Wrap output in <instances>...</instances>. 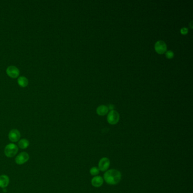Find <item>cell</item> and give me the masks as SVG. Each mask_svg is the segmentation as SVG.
Returning a JSON list of instances; mask_svg holds the SVG:
<instances>
[{"label":"cell","mask_w":193,"mask_h":193,"mask_svg":"<svg viewBox=\"0 0 193 193\" xmlns=\"http://www.w3.org/2000/svg\"><path fill=\"white\" fill-rule=\"evenodd\" d=\"M104 180L110 185H115L119 183L121 180V173L114 169L106 171L104 174Z\"/></svg>","instance_id":"1"},{"label":"cell","mask_w":193,"mask_h":193,"mask_svg":"<svg viewBox=\"0 0 193 193\" xmlns=\"http://www.w3.org/2000/svg\"><path fill=\"white\" fill-rule=\"evenodd\" d=\"M18 151V147L14 143H10L7 145L5 150L4 153L7 158H13L16 155Z\"/></svg>","instance_id":"2"},{"label":"cell","mask_w":193,"mask_h":193,"mask_svg":"<svg viewBox=\"0 0 193 193\" xmlns=\"http://www.w3.org/2000/svg\"><path fill=\"white\" fill-rule=\"evenodd\" d=\"M119 119V113L116 110H111L108 114L107 121L111 125H115L117 123Z\"/></svg>","instance_id":"3"},{"label":"cell","mask_w":193,"mask_h":193,"mask_svg":"<svg viewBox=\"0 0 193 193\" xmlns=\"http://www.w3.org/2000/svg\"><path fill=\"white\" fill-rule=\"evenodd\" d=\"M29 156L28 153H27L26 152H22L20 154L16 156L15 161L16 164L22 165L26 163V162L29 160Z\"/></svg>","instance_id":"4"},{"label":"cell","mask_w":193,"mask_h":193,"mask_svg":"<svg viewBox=\"0 0 193 193\" xmlns=\"http://www.w3.org/2000/svg\"><path fill=\"white\" fill-rule=\"evenodd\" d=\"M110 159L108 158H101L99 162V165H98L99 168H98L99 169L100 171L105 172V171H106L108 169V168L110 167Z\"/></svg>","instance_id":"5"},{"label":"cell","mask_w":193,"mask_h":193,"mask_svg":"<svg viewBox=\"0 0 193 193\" xmlns=\"http://www.w3.org/2000/svg\"><path fill=\"white\" fill-rule=\"evenodd\" d=\"M155 49L159 54H163L167 51V47L165 42L162 40H159L155 43Z\"/></svg>","instance_id":"6"},{"label":"cell","mask_w":193,"mask_h":193,"mask_svg":"<svg viewBox=\"0 0 193 193\" xmlns=\"http://www.w3.org/2000/svg\"><path fill=\"white\" fill-rule=\"evenodd\" d=\"M8 137L11 142H18L20 138V131L17 129H12L9 133Z\"/></svg>","instance_id":"7"},{"label":"cell","mask_w":193,"mask_h":193,"mask_svg":"<svg viewBox=\"0 0 193 193\" xmlns=\"http://www.w3.org/2000/svg\"><path fill=\"white\" fill-rule=\"evenodd\" d=\"M20 70L14 66H10L7 68V73L12 78H16L20 75Z\"/></svg>","instance_id":"8"},{"label":"cell","mask_w":193,"mask_h":193,"mask_svg":"<svg viewBox=\"0 0 193 193\" xmlns=\"http://www.w3.org/2000/svg\"><path fill=\"white\" fill-rule=\"evenodd\" d=\"M103 182H104V179L103 177L99 176H95L92 179L91 184L93 187H99L103 185Z\"/></svg>","instance_id":"9"},{"label":"cell","mask_w":193,"mask_h":193,"mask_svg":"<svg viewBox=\"0 0 193 193\" xmlns=\"http://www.w3.org/2000/svg\"><path fill=\"white\" fill-rule=\"evenodd\" d=\"M10 182V180L9 177L5 175L2 174L0 176V187L1 188H5L7 187Z\"/></svg>","instance_id":"10"},{"label":"cell","mask_w":193,"mask_h":193,"mask_svg":"<svg viewBox=\"0 0 193 193\" xmlns=\"http://www.w3.org/2000/svg\"><path fill=\"white\" fill-rule=\"evenodd\" d=\"M97 113L100 116H104L108 112V108L105 105H100L96 110Z\"/></svg>","instance_id":"11"},{"label":"cell","mask_w":193,"mask_h":193,"mask_svg":"<svg viewBox=\"0 0 193 193\" xmlns=\"http://www.w3.org/2000/svg\"><path fill=\"white\" fill-rule=\"evenodd\" d=\"M29 141L26 139H22L18 143V147L22 149H26L29 146Z\"/></svg>","instance_id":"12"},{"label":"cell","mask_w":193,"mask_h":193,"mask_svg":"<svg viewBox=\"0 0 193 193\" xmlns=\"http://www.w3.org/2000/svg\"><path fill=\"white\" fill-rule=\"evenodd\" d=\"M18 83L20 87H26L29 84V80L25 77H20L18 79Z\"/></svg>","instance_id":"13"},{"label":"cell","mask_w":193,"mask_h":193,"mask_svg":"<svg viewBox=\"0 0 193 193\" xmlns=\"http://www.w3.org/2000/svg\"><path fill=\"white\" fill-rule=\"evenodd\" d=\"M90 174L92 176H96L100 172V170L98 168L96 167H93L91 168L90 169Z\"/></svg>","instance_id":"14"},{"label":"cell","mask_w":193,"mask_h":193,"mask_svg":"<svg viewBox=\"0 0 193 193\" xmlns=\"http://www.w3.org/2000/svg\"><path fill=\"white\" fill-rule=\"evenodd\" d=\"M166 57L169 59H171L174 57L173 52L171 51H168L166 53Z\"/></svg>","instance_id":"15"},{"label":"cell","mask_w":193,"mask_h":193,"mask_svg":"<svg viewBox=\"0 0 193 193\" xmlns=\"http://www.w3.org/2000/svg\"><path fill=\"white\" fill-rule=\"evenodd\" d=\"M187 32H188V29L187 28L184 27V28H182V29H181V33L182 34H183V35L186 34Z\"/></svg>","instance_id":"16"},{"label":"cell","mask_w":193,"mask_h":193,"mask_svg":"<svg viewBox=\"0 0 193 193\" xmlns=\"http://www.w3.org/2000/svg\"><path fill=\"white\" fill-rule=\"evenodd\" d=\"M114 109V105H112V104H110L109 106H108V110H113Z\"/></svg>","instance_id":"17"}]
</instances>
